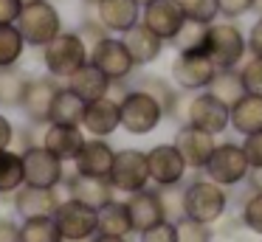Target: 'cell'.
<instances>
[{"label": "cell", "instance_id": "cell-1", "mask_svg": "<svg viewBox=\"0 0 262 242\" xmlns=\"http://www.w3.org/2000/svg\"><path fill=\"white\" fill-rule=\"evenodd\" d=\"M40 54H42L40 59H42L46 73L54 79H59V82H65L71 73H76L88 59H91V48H88L85 39H82L74 28H62L51 42L42 45Z\"/></svg>", "mask_w": 262, "mask_h": 242}, {"label": "cell", "instance_id": "cell-2", "mask_svg": "<svg viewBox=\"0 0 262 242\" xmlns=\"http://www.w3.org/2000/svg\"><path fill=\"white\" fill-rule=\"evenodd\" d=\"M14 26L23 34L26 48H42L62 31L65 23H62V11H59V6L54 0H40V3L23 6Z\"/></svg>", "mask_w": 262, "mask_h": 242}, {"label": "cell", "instance_id": "cell-3", "mask_svg": "<svg viewBox=\"0 0 262 242\" xmlns=\"http://www.w3.org/2000/svg\"><path fill=\"white\" fill-rule=\"evenodd\" d=\"M245 48H248V39H245V34L239 31L231 20H223V23L214 20V23H209L203 54L214 62L217 71L237 68L239 59L245 56Z\"/></svg>", "mask_w": 262, "mask_h": 242}, {"label": "cell", "instance_id": "cell-4", "mask_svg": "<svg viewBox=\"0 0 262 242\" xmlns=\"http://www.w3.org/2000/svg\"><path fill=\"white\" fill-rule=\"evenodd\" d=\"M226 189L214 180H192V183L183 189V208H186V217L198 219V223H217V219L226 214Z\"/></svg>", "mask_w": 262, "mask_h": 242}, {"label": "cell", "instance_id": "cell-5", "mask_svg": "<svg viewBox=\"0 0 262 242\" xmlns=\"http://www.w3.org/2000/svg\"><path fill=\"white\" fill-rule=\"evenodd\" d=\"M119 113H121V127L130 135H149L164 118L161 104L138 87L127 90V96L119 101Z\"/></svg>", "mask_w": 262, "mask_h": 242}, {"label": "cell", "instance_id": "cell-6", "mask_svg": "<svg viewBox=\"0 0 262 242\" xmlns=\"http://www.w3.org/2000/svg\"><path fill=\"white\" fill-rule=\"evenodd\" d=\"M23 180L26 186L40 189H57L65 178V161H59L54 152H48L42 144H31L23 152Z\"/></svg>", "mask_w": 262, "mask_h": 242}, {"label": "cell", "instance_id": "cell-7", "mask_svg": "<svg viewBox=\"0 0 262 242\" xmlns=\"http://www.w3.org/2000/svg\"><path fill=\"white\" fill-rule=\"evenodd\" d=\"M51 217L57 223L62 239H91L99 225V208L88 206L76 197H68V200H59L57 211Z\"/></svg>", "mask_w": 262, "mask_h": 242}, {"label": "cell", "instance_id": "cell-8", "mask_svg": "<svg viewBox=\"0 0 262 242\" xmlns=\"http://www.w3.org/2000/svg\"><path fill=\"white\" fill-rule=\"evenodd\" d=\"M203 169H206V174H209V180H214V183L237 186V183H243V180L248 178L251 163H248V158H245L243 146L226 141V144L214 146V152H211L209 163H206Z\"/></svg>", "mask_w": 262, "mask_h": 242}, {"label": "cell", "instance_id": "cell-9", "mask_svg": "<svg viewBox=\"0 0 262 242\" xmlns=\"http://www.w3.org/2000/svg\"><path fill=\"white\" fill-rule=\"evenodd\" d=\"M110 186L116 191H133L147 189L149 183V166H147V152L141 149H119L113 158V169H110Z\"/></svg>", "mask_w": 262, "mask_h": 242}, {"label": "cell", "instance_id": "cell-10", "mask_svg": "<svg viewBox=\"0 0 262 242\" xmlns=\"http://www.w3.org/2000/svg\"><path fill=\"white\" fill-rule=\"evenodd\" d=\"M110 82H121V79H130L133 71H136V62H133L130 51H127L124 39L121 37H104L102 42H96L91 48V59Z\"/></svg>", "mask_w": 262, "mask_h": 242}, {"label": "cell", "instance_id": "cell-11", "mask_svg": "<svg viewBox=\"0 0 262 242\" xmlns=\"http://www.w3.org/2000/svg\"><path fill=\"white\" fill-rule=\"evenodd\" d=\"M141 23L164 42H172L186 23V14H183L181 0H149L141 6Z\"/></svg>", "mask_w": 262, "mask_h": 242}, {"label": "cell", "instance_id": "cell-12", "mask_svg": "<svg viewBox=\"0 0 262 242\" xmlns=\"http://www.w3.org/2000/svg\"><path fill=\"white\" fill-rule=\"evenodd\" d=\"M62 87V82L48 73L42 76H31L29 87L23 93V101H20V110L29 118V124H37V127H46L48 124V110H51V101L57 96V90Z\"/></svg>", "mask_w": 262, "mask_h": 242}, {"label": "cell", "instance_id": "cell-13", "mask_svg": "<svg viewBox=\"0 0 262 242\" xmlns=\"http://www.w3.org/2000/svg\"><path fill=\"white\" fill-rule=\"evenodd\" d=\"M147 166H149V180L155 186H178L189 169L175 144L152 146L147 152Z\"/></svg>", "mask_w": 262, "mask_h": 242}, {"label": "cell", "instance_id": "cell-14", "mask_svg": "<svg viewBox=\"0 0 262 242\" xmlns=\"http://www.w3.org/2000/svg\"><path fill=\"white\" fill-rule=\"evenodd\" d=\"M186 124L198 129H206V133L217 135L228 127V107L223 101H217L214 96L206 90L200 96H189V104H186Z\"/></svg>", "mask_w": 262, "mask_h": 242}, {"label": "cell", "instance_id": "cell-15", "mask_svg": "<svg viewBox=\"0 0 262 242\" xmlns=\"http://www.w3.org/2000/svg\"><path fill=\"white\" fill-rule=\"evenodd\" d=\"M217 68L206 54H178L172 62V79L181 90H206L209 82L214 79Z\"/></svg>", "mask_w": 262, "mask_h": 242}, {"label": "cell", "instance_id": "cell-16", "mask_svg": "<svg viewBox=\"0 0 262 242\" xmlns=\"http://www.w3.org/2000/svg\"><path fill=\"white\" fill-rule=\"evenodd\" d=\"M113 158L116 149L107 144L104 138H85L79 155L74 158V172L85 174V178H110V169H113Z\"/></svg>", "mask_w": 262, "mask_h": 242}, {"label": "cell", "instance_id": "cell-17", "mask_svg": "<svg viewBox=\"0 0 262 242\" xmlns=\"http://www.w3.org/2000/svg\"><path fill=\"white\" fill-rule=\"evenodd\" d=\"M121 127V113H119V101L102 96L96 101L85 104V116H82V129L91 138H107Z\"/></svg>", "mask_w": 262, "mask_h": 242}, {"label": "cell", "instance_id": "cell-18", "mask_svg": "<svg viewBox=\"0 0 262 242\" xmlns=\"http://www.w3.org/2000/svg\"><path fill=\"white\" fill-rule=\"evenodd\" d=\"M93 17L110 34H124L141 23V3H136V0H99L93 6Z\"/></svg>", "mask_w": 262, "mask_h": 242}, {"label": "cell", "instance_id": "cell-19", "mask_svg": "<svg viewBox=\"0 0 262 242\" xmlns=\"http://www.w3.org/2000/svg\"><path fill=\"white\" fill-rule=\"evenodd\" d=\"M175 146L183 155V161H186L189 169H203L206 163H209V158H211V152H214L217 144H214V135L211 133L198 129V127H192V124H183L175 135Z\"/></svg>", "mask_w": 262, "mask_h": 242}, {"label": "cell", "instance_id": "cell-20", "mask_svg": "<svg viewBox=\"0 0 262 242\" xmlns=\"http://www.w3.org/2000/svg\"><path fill=\"white\" fill-rule=\"evenodd\" d=\"M85 138H88L85 129L76 127V124H46L40 135V144L48 152H54L59 161H74L79 155Z\"/></svg>", "mask_w": 262, "mask_h": 242}, {"label": "cell", "instance_id": "cell-21", "mask_svg": "<svg viewBox=\"0 0 262 242\" xmlns=\"http://www.w3.org/2000/svg\"><path fill=\"white\" fill-rule=\"evenodd\" d=\"M59 206L57 189H40V186H20L14 191V211L23 219L29 217H51Z\"/></svg>", "mask_w": 262, "mask_h": 242}, {"label": "cell", "instance_id": "cell-22", "mask_svg": "<svg viewBox=\"0 0 262 242\" xmlns=\"http://www.w3.org/2000/svg\"><path fill=\"white\" fill-rule=\"evenodd\" d=\"M62 186L71 191V197H76V200L88 203V206H93V208H102L104 203H110V200H113V194H116V189L110 186V180H104V178H85V174H76V172L65 174Z\"/></svg>", "mask_w": 262, "mask_h": 242}, {"label": "cell", "instance_id": "cell-23", "mask_svg": "<svg viewBox=\"0 0 262 242\" xmlns=\"http://www.w3.org/2000/svg\"><path fill=\"white\" fill-rule=\"evenodd\" d=\"M127 211H130V223H133L136 234L152 228V225H158L164 219V208H161L158 191H149V189L133 191L127 197Z\"/></svg>", "mask_w": 262, "mask_h": 242}, {"label": "cell", "instance_id": "cell-24", "mask_svg": "<svg viewBox=\"0 0 262 242\" xmlns=\"http://www.w3.org/2000/svg\"><path fill=\"white\" fill-rule=\"evenodd\" d=\"M121 39H124V45H127V51H130L136 68L138 65H152V62L161 56V51H164V39H161L158 34L149 31L144 23H138V26H133L130 31H124Z\"/></svg>", "mask_w": 262, "mask_h": 242}, {"label": "cell", "instance_id": "cell-25", "mask_svg": "<svg viewBox=\"0 0 262 242\" xmlns=\"http://www.w3.org/2000/svg\"><path fill=\"white\" fill-rule=\"evenodd\" d=\"M65 84H68L82 101H96V99H102V96H107V90H110V79L104 76L93 62H85L76 73H71V76L65 79Z\"/></svg>", "mask_w": 262, "mask_h": 242}, {"label": "cell", "instance_id": "cell-26", "mask_svg": "<svg viewBox=\"0 0 262 242\" xmlns=\"http://www.w3.org/2000/svg\"><path fill=\"white\" fill-rule=\"evenodd\" d=\"M228 124L243 135L262 133V96L245 93L243 99L228 110Z\"/></svg>", "mask_w": 262, "mask_h": 242}, {"label": "cell", "instance_id": "cell-27", "mask_svg": "<svg viewBox=\"0 0 262 242\" xmlns=\"http://www.w3.org/2000/svg\"><path fill=\"white\" fill-rule=\"evenodd\" d=\"M85 104H88V101H82L79 96L68 87V84H62V87L57 90V96H54V101H51L48 124H76V127H82Z\"/></svg>", "mask_w": 262, "mask_h": 242}, {"label": "cell", "instance_id": "cell-28", "mask_svg": "<svg viewBox=\"0 0 262 242\" xmlns=\"http://www.w3.org/2000/svg\"><path fill=\"white\" fill-rule=\"evenodd\" d=\"M96 234H110V236H130L133 234V223H130V211L127 203L121 200H110L99 208V225Z\"/></svg>", "mask_w": 262, "mask_h": 242}, {"label": "cell", "instance_id": "cell-29", "mask_svg": "<svg viewBox=\"0 0 262 242\" xmlns=\"http://www.w3.org/2000/svg\"><path fill=\"white\" fill-rule=\"evenodd\" d=\"M206 90H209L217 101H223L228 110H231V107L245 96L243 76H239V71H234V68H228V71H217L214 79L209 82V87H206Z\"/></svg>", "mask_w": 262, "mask_h": 242}, {"label": "cell", "instance_id": "cell-30", "mask_svg": "<svg viewBox=\"0 0 262 242\" xmlns=\"http://www.w3.org/2000/svg\"><path fill=\"white\" fill-rule=\"evenodd\" d=\"M26 56V39L14 23H0V71L17 68Z\"/></svg>", "mask_w": 262, "mask_h": 242}, {"label": "cell", "instance_id": "cell-31", "mask_svg": "<svg viewBox=\"0 0 262 242\" xmlns=\"http://www.w3.org/2000/svg\"><path fill=\"white\" fill-rule=\"evenodd\" d=\"M29 79H31V73L23 71L20 65L0 71V104L3 107H20L23 93H26V87H29Z\"/></svg>", "mask_w": 262, "mask_h": 242}, {"label": "cell", "instance_id": "cell-32", "mask_svg": "<svg viewBox=\"0 0 262 242\" xmlns=\"http://www.w3.org/2000/svg\"><path fill=\"white\" fill-rule=\"evenodd\" d=\"M138 90H144V93H149L155 101L161 104V110H164V116H175L178 110V101H181V93H178L175 87H172L166 79L161 76H138L136 82Z\"/></svg>", "mask_w": 262, "mask_h": 242}, {"label": "cell", "instance_id": "cell-33", "mask_svg": "<svg viewBox=\"0 0 262 242\" xmlns=\"http://www.w3.org/2000/svg\"><path fill=\"white\" fill-rule=\"evenodd\" d=\"M23 183V155L14 149H3L0 152V194H14Z\"/></svg>", "mask_w": 262, "mask_h": 242}, {"label": "cell", "instance_id": "cell-34", "mask_svg": "<svg viewBox=\"0 0 262 242\" xmlns=\"http://www.w3.org/2000/svg\"><path fill=\"white\" fill-rule=\"evenodd\" d=\"M20 239L23 242H62L54 217H29L20 223Z\"/></svg>", "mask_w": 262, "mask_h": 242}, {"label": "cell", "instance_id": "cell-35", "mask_svg": "<svg viewBox=\"0 0 262 242\" xmlns=\"http://www.w3.org/2000/svg\"><path fill=\"white\" fill-rule=\"evenodd\" d=\"M206 31H209V26L186 20V23H183V28L175 34L172 45H175L178 54H203V48H206Z\"/></svg>", "mask_w": 262, "mask_h": 242}, {"label": "cell", "instance_id": "cell-36", "mask_svg": "<svg viewBox=\"0 0 262 242\" xmlns=\"http://www.w3.org/2000/svg\"><path fill=\"white\" fill-rule=\"evenodd\" d=\"M158 200H161V208H164V219L178 223V219L186 217V208H183V189H178V186H161Z\"/></svg>", "mask_w": 262, "mask_h": 242}, {"label": "cell", "instance_id": "cell-37", "mask_svg": "<svg viewBox=\"0 0 262 242\" xmlns=\"http://www.w3.org/2000/svg\"><path fill=\"white\" fill-rule=\"evenodd\" d=\"M181 6H183L186 20H192V23H203V26H209V23H214L217 17H220V11H217V0H181Z\"/></svg>", "mask_w": 262, "mask_h": 242}, {"label": "cell", "instance_id": "cell-38", "mask_svg": "<svg viewBox=\"0 0 262 242\" xmlns=\"http://www.w3.org/2000/svg\"><path fill=\"white\" fill-rule=\"evenodd\" d=\"M178 242H211V228L206 223H198L192 217H183L175 223Z\"/></svg>", "mask_w": 262, "mask_h": 242}, {"label": "cell", "instance_id": "cell-39", "mask_svg": "<svg viewBox=\"0 0 262 242\" xmlns=\"http://www.w3.org/2000/svg\"><path fill=\"white\" fill-rule=\"evenodd\" d=\"M243 223L254 234H262V191H251V197L243 203Z\"/></svg>", "mask_w": 262, "mask_h": 242}, {"label": "cell", "instance_id": "cell-40", "mask_svg": "<svg viewBox=\"0 0 262 242\" xmlns=\"http://www.w3.org/2000/svg\"><path fill=\"white\" fill-rule=\"evenodd\" d=\"M74 31L79 34L82 39H85V45H88V48H93V45H96V42H102L104 37H110V31H107V28H104V26H102V23H99L93 14H88L85 20H82L79 26L74 28Z\"/></svg>", "mask_w": 262, "mask_h": 242}, {"label": "cell", "instance_id": "cell-41", "mask_svg": "<svg viewBox=\"0 0 262 242\" xmlns=\"http://www.w3.org/2000/svg\"><path fill=\"white\" fill-rule=\"evenodd\" d=\"M239 76H243L245 93L262 96V56H254V59L245 62V68L239 71Z\"/></svg>", "mask_w": 262, "mask_h": 242}, {"label": "cell", "instance_id": "cell-42", "mask_svg": "<svg viewBox=\"0 0 262 242\" xmlns=\"http://www.w3.org/2000/svg\"><path fill=\"white\" fill-rule=\"evenodd\" d=\"M141 242H178L175 223H169V219H161L158 225L141 231Z\"/></svg>", "mask_w": 262, "mask_h": 242}, {"label": "cell", "instance_id": "cell-43", "mask_svg": "<svg viewBox=\"0 0 262 242\" xmlns=\"http://www.w3.org/2000/svg\"><path fill=\"white\" fill-rule=\"evenodd\" d=\"M251 6H254V0H217V11H220V17H226V20L243 17L245 11H251Z\"/></svg>", "mask_w": 262, "mask_h": 242}, {"label": "cell", "instance_id": "cell-44", "mask_svg": "<svg viewBox=\"0 0 262 242\" xmlns=\"http://www.w3.org/2000/svg\"><path fill=\"white\" fill-rule=\"evenodd\" d=\"M243 152H245V158H248L251 169H262V133L245 135Z\"/></svg>", "mask_w": 262, "mask_h": 242}, {"label": "cell", "instance_id": "cell-45", "mask_svg": "<svg viewBox=\"0 0 262 242\" xmlns=\"http://www.w3.org/2000/svg\"><path fill=\"white\" fill-rule=\"evenodd\" d=\"M23 0H0V23H17Z\"/></svg>", "mask_w": 262, "mask_h": 242}, {"label": "cell", "instance_id": "cell-46", "mask_svg": "<svg viewBox=\"0 0 262 242\" xmlns=\"http://www.w3.org/2000/svg\"><path fill=\"white\" fill-rule=\"evenodd\" d=\"M0 242H23L20 239V225L12 217H0Z\"/></svg>", "mask_w": 262, "mask_h": 242}, {"label": "cell", "instance_id": "cell-47", "mask_svg": "<svg viewBox=\"0 0 262 242\" xmlns=\"http://www.w3.org/2000/svg\"><path fill=\"white\" fill-rule=\"evenodd\" d=\"M12 144H14V124L0 113V152L12 149Z\"/></svg>", "mask_w": 262, "mask_h": 242}, {"label": "cell", "instance_id": "cell-48", "mask_svg": "<svg viewBox=\"0 0 262 242\" xmlns=\"http://www.w3.org/2000/svg\"><path fill=\"white\" fill-rule=\"evenodd\" d=\"M248 48H251L254 56H262V17L251 26V31H248Z\"/></svg>", "mask_w": 262, "mask_h": 242}, {"label": "cell", "instance_id": "cell-49", "mask_svg": "<svg viewBox=\"0 0 262 242\" xmlns=\"http://www.w3.org/2000/svg\"><path fill=\"white\" fill-rule=\"evenodd\" d=\"M248 180H251V189L254 191H262V169H251Z\"/></svg>", "mask_w": 262, "mask_h": 242}, {"label": "cell", "instance_id": "cell-50", "mask_svg": "<svg viewBox=\"0 0 262 242\" xmlns=\"http://www.w3.org/2000/svg\"><path fill=\"white\" fill-rule=\"evenodd\" d=\"M91 242H127V236H110V234H93Z\"/></svg>", "mask_w": 262, "mask_h": 242}, {"label": "cell", "instance_id": "cell-51", "mask_svg": "<svg viewBox=\"0 0 262 242\" xmlns=\"http://www.w3.org/2000/svg\"><path fill=\"white\" fill-rule=\"evenodd\" d=\"M251 11H254V14H259V17H262V0H254V6H251Z\"/></svg>", "mask_w": 262, "mask_h": 242}, {"label": "cell", "instance_id": "cell-52", "mask_svg": "<svg viewBox=\"0 0 262 242\" xmlns=\"http://www.w3.org/2000/svg\"><path fill=\"white\" fill-rule=\"evenodd\" d=\"M82 3H85V6H88V9H93V6H96V3H99V0H82Z\"/></svg>", "mask_w": 262, "mask_h": 242}, {"label": "cell", "instance_id": "cell-53", "mask_svg": "<svg viewBox=\"0 0 262 242\" xmlns=\"http://www.w3.org/2000/svg\"><path fill=\"white\" fill-rule=\"evenodd\" d=\"M62 242H91V239H62Z\"/></svg>", "mask_w": 262, "mask_h": 242}, {"label": "cell", "instance_id": "cell-54", "mask_svg": "<svg viewBox=\"0 0 262 242\" xmlns=\"http://www.w3.org/2000/svg\"><path fill=\"white\" fill-rule=\"evenodd\" d=\"M29 3H40V0H23V6H29Z\"/></svg>", "mask_w": 262, "mask_h": 242}, {"label": "cell", "instance_id": "cell-55", "mask_svg": "<svg viewBox=\"0 0 262 242\" xmlns=\"http://www.w3.org/2000/svg\"><path fill=\"white\" fill-rule=\"evenodd\" d=\"M136 3H141V6H144V3H149V0H136Z\"/></svg>", "mask_w": 262, "mask_h": 242}]
</instances>
